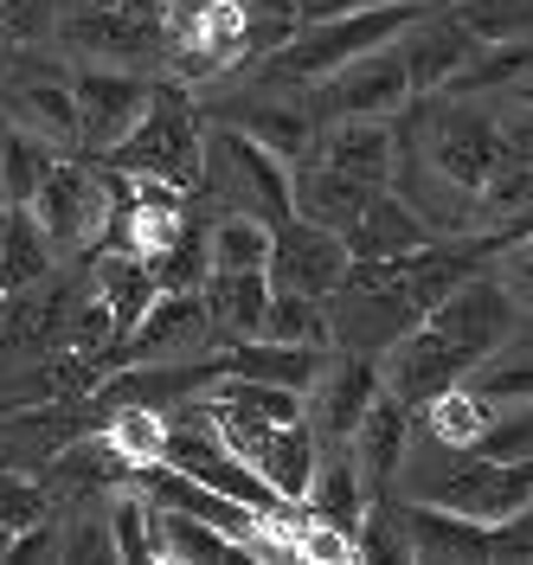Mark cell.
<instances>
[{
	"label": "cell",
	"instance_id": "cell-30",
	"mask_svg": "<svg viewBox=\"0 0 533 565\" xmlns=\"http://www.w3.org/2000/svg\"><path fill=\"white\" fill-rule=\"evenodd\" d=\"M206 250H213V270H264L270 225L250 218V212H218L213 225H206Z\"/></svg>",
	"mask_w": 533,
	"mask_h": 565
},
{
	"label": "cell",
	"instance_id": "cell-39",
	"mask_svg": "<svg viewBox=\"0 0 533 565\" xmlns=\"http://www.w3.org/2000/svg\"><path fill=\"white\" fill-rule=\"evenodd\" d=\"M245 13V39L250 52H277L289 33H296V0H232Z\"/></svg>",
	"mask_w": 533,
	"mask_h": 565
},
{
	"label": "cell",
	"instance_id": "cell-40",
	"mask_svg": "<svg viewBox=\"0 0 533 565\" xmlns=\"http://www.w3.org/2000/svg\"><path fill=\"white\" fill-rule=\"evenodd\" d=\"M122 334H116V316L104 309V296L97 302H84L77 309V321H72V353L84 360V366H104V353L116 348Z\"/></svg>",
	"mask_w": 533,
	"mask_h": 565
},
{
	"label": "cell",
	"instance_id": "cell-48",
	"mask_svg": "<svg viewBox=\"0 0 533 565\" xmlns=\"http://www.w3.org/2000/svg\"><path fill=\"white\" fill-rule=\"evenodd\" d=\"M7 553H13V527H0V559H7Z\"/></svg>",
	"mask_w": 533,
	"mask_h": 565
},
{
	"label": "cell",
	"instance_id": "cell-34",
	"mask_svg": "<svg viewBox=\"0 0 533 565\" xmlns=\"http://www.w3.org/2000/svg\"><path fill=\"white\" fill-rule=\"evenodd\" d=\"M450 13L476 33V45H495V39H533V0H457Z\"/></svg>",
	"mask_w": 533,
	"mask_h": 565
},
{
	"label": "cell",
	"instance_id": "cell-45",
	"mask_svg": "<svg viewBox=\"0 0 533 565\" xmlns=\"http://www.w3.org/2000/svg\"><path fill=\"white\" fill-rule=\"evenodd\" d=\"M495 559H533V501L495 527Z\"/></svg>",
	"mask_w": 533,
	"mask_h": 565
},
{
	"label": "cell",
	"instance_id": "cell-26",
	"mask_svg": "<svg viewBox=\"0 0 533 565\" xmlns=\"http://www.w3.org/2000/svg\"><path fill=\"white\" fill-rule=\"evenodd\" d=\"M521 77H533V39H495V45H476L469 65L444 90L450 97H489V90H514Z\"/></svg>",
	"mask_w": 533,
	"mask_h": 565
},
{
	"label": "cell",
	"instance_id": "cell-4",
	"mask_svg": "<svg viewBox=\"0 0 533 565\" xmlns=\"http://www.w3.org/2000/svg\"><path fill=\"white\" fill-rule=\"evenodd\" d=\"M206 168H213V186L225 193L232 212H250L264 225H284L289 212V161L277 148H264L245 129H218L206 136Z\"/></svg>",
	"mask_w": 533,
	"mask_h": 565
},
{
	"label": "cell",
	"instance_id": "cell-47",
	"mask_svg": "<svg viewBox=\"0 0 533 565\" xmlns=\"http://www.w3.org/2000/svg\"><path fill=\"white\" fill-rule=\"evenodd\" d=\"M354 7H386V0H296V26H302V20H334V13H354Z\"/></svg>",
	"mask_w": 533,
	"mask_h": 565
},
{
	"label": "cell",
	"instance_id": "cell-20",
	"mask_svg": "<svg viewBox=\"0 0 533 565\" xmlns=\"http://www.w3.org/2000/svg\"><path fill=\"white\" fill-rule=\"evenodd\" d=\"M218 366H225V373H245V380H270V386L309 392V386L321 380V366H328V348H302V341H264V334H250V341H232Z\"/></svg>",
	"mask_w": 533,
	"mask_h": 565
},
{
	"label": "cell",
	"instance_id": "cell-7",
	"mask_svg": "<svg viewBox=\"0 0 533 565\" xmlns=\"http://www.w3.org/2000/svg\"><path fill=\"white\" fill-rule=\"evenodd\" d=\"M213 341V321H206V302L200 289H154L136 328L104 353V366H168V360H186Z\"/></svg>",
	"mask_w": 533,
	"mask_h": 565
},
{
	"label": "cell",
	"instance_id": "cell-49",
	"mask_svg": "<svg viewBox=\"0 0 533 565\" xmlns=\"http://www.w3.org/2000/svg\"><path fill=\"white\" fill-rule=\"evenodd\" d=\"M514 90H521V104H533V77H521V84H514Z\"/></svg>",
	"mask_w": 533,
	"mask_h": 565
},
{
	"label": "cell",
	"instance_id": "cell-31",
	"mask_svg": "<svg viewBox=\"0 0 533 565\" xmlns=\"http://www.w3.org/2000/svg\"><path fill=\"white\" fill-rule=\"evenodd\" d=\"M206 270H213V250H206V225H180L168 245L148 257V277H154V289H200L206 282Z\"/></svg>",
	"mask_w": 533,
	"mask_h": 565
},
{
	"label": "cell",
	"instance_id": "cell-50",
	"mask_svg": "<svg viewBox=\"0 0 533 565\" xmlns=\"http://www.w3.org/2000/svg\"><path fill=\"white\" fill-rule=\"evenodd\" d=\"M0 58H7V33H0Z\"/></svg>",
	"mask_w": 533,
	"mask_h": 565
},
{
	"label": "cell",
	"instance_id": "cell-19",
	"mask_svg": "<svg viewBox=\"0 0 533 565\" xmlns=\"http://www.w3.org/2000/svg\"><path fill=\"white\" fill-rule=\"evenodd\" d=\"M341 238H348V257H405V250H418L430 238V225L405 206L392 186H380V193L354 212V225H348Z\"/></svg>",
	"mask_w": 533,
	"mask_h": 565
},
{
	"label": "cell",
	"instance_id": "cell-14",
	"mask_svg": "<svg viewBox=\"0 0 533 565\" xmlns=\"http://www.w3.org/2000/svg\"><path fill=\"white\" fill-rule=\"evenodd\" d=\"M122 482H136V494H148L154 508H174V514H193V521H206V527L232 533L238 546L270 521V514H257V508H245V501H232V494H218V489H206V482H193V476H180V469H168V462H136Z\"/></svg>",
	"mask_w": 533,
	"mask_h": 565
},
{
	"label": "cell",
	"instance_id": "cell-11",
	"mask_svg": "<svg viewBox=\"0 0 533 565\" xmlns=\"http://www.w3.org/2000/svg\"><path fill=\"white\" fill-rule=\"evenodd\" d=\"M373 392H380V360L373 353L354 348L321 366V380L302 392V424L316 430V450H348V437H354L360 412L373 405Z\"/></svg>",
	"mask_w": 533,
	"mask_h": 565
},
{
	"label": "cell",
	"instance_id": "cell-13",
	"mask_svg": "<svg viewBox=\"0 0 533 565\" xmlns=\"http://www.w3.org/2000/svg\"><path fill=\"white\" fill-rule=\"evenodd\" d=\"M65 39H72V52L97 58V65H142L154 52H168V33H161L154 13H129V7H104V0L72 7Z\"/></svg>",
	"mask_w": 533,
	"mask_h": 565
},
{
	"label": "cell",
	"instance_id": "cell-38",
	"mask_svg": "<svg viewBox=\"0 0 533 565\" xmlns=\"http://www.w3.org/2000/svg\"><path fill=\"white\" fill-rule=\"evenodd\" d=\"M469 392L476 398H489V405H521V398H533V353H521V360H501V366H476V380H469Z\"/></svg>",
	"mask_w": 533,
	"mask_h": 565
},
{
	"label": "cell",
	"instance_id": "cell-1",
	"mask_svg": "<svg viewBox=\"0 0 533 565\" xmlns=\"http://www.w3.org/2000/svg\"><path fill=\"white\" fill-rule=\"evenodd\" d=\"M104 161L136 180H161L174 193L206 186V136H200V116L186 104V90L180 84H154L142 116H136V129L116 141Z\"/></svg>",
	"mask_w": 533,
	"mask_h": 565
},
{
	"label": "cell",
	"instance_id": "cell-42",
	"mask_svg": "<svg viewBox=\"0 0 533 565\" xmlns=\"http://www.w3.org/2000/svg\"><path fill=\"white\" fill-rule=\"evenodd\" d=\"M45 489L39 482H20V476H0V527H33V521H45Z\"/></svg>",
	"mask_w": 533,
	"mask_h": 565
},
{
	"label": "cell",
	"instance_id": "cell-24",
	"mask_svg": "<svg viewBox=\"0 0 533 565\" xmlns=\"http://www.w3.org/2000/svg\"><path fill=\"white\" fill-rule=\"evenodd\" d=\"M52 257H58V250L45 245V232H39L33 212H26V206L0 212V289H7V296L39 289L45 270H52Z\"/></svg>",
	"mask_w": 533,
	"mask_h": 565
},
{
	"label": "cell",
	"instance_id": "cell-22",
	"mask_svg": "<svg viewBox=\"0 0 533 565\" xmlns=\"http://www.w3.org/2000/svg\"><path fill=\"white\" fill-rule=\"evenodd\" d=\"M302 508L321 514L328 527L360 533V521H366V482H360V469H354L348 450H321L316 457V482L302 494Z\"/></svg>",
	"mask_w": 533,
	"mask_h": 565
},
{
	"label": "cell",
	"instance_id": "cell-21",
	"mask_svg": "<svg viewBox=\"0 0 533 565\" xmlns=\"http://www.w3.org/2000/svg\"><path fill=\"white\" fill-rule=\"evenodd\" d=\"M405 405L392 398L386 386L373 392V405L360 412L354 437H348V457H354L360 482H366V494L380 489V482H392V469H398V457H405Z\"/></svg>",
	"mask_w": 533,
	"mask_h": 565
},
{
	"label": "cell",
	"instance_id": "cell-16",
	"mask_svg": "<svg viewBox=\"0 0 533 565\" xmlns=\"http://www.w3.org/2000/svg\"><path fill=\"white\" fill-rule=\"evenodd\" d=\"M405 553L412 559H430V565H482L495 559V527H482V521H469V514H450V508H412L405 514Z\"/></svg>",
	"mask_w": 533,
	"mask_h": 565
},
{
	"label": "cell",
	"instance_id": "cell-36",
	"mask_svg": "<svg viewBox=\"0 0 533 565\" xmlns=\"http://www.w3.org/2000/svg\"><path fill=\"white\" fill-rule=\"evenodd\" d=\"M425 418H430V430H437L444 444H462V450H469V444H476V430L495 418V405H489V398H476L469 386H450V392H437V398L425 405Z\"/></svg>",
	"mask_w": 533,
	"mask_h": 565
},
{
	"label": "cell",
	"instance_id": "cell-25",
	"mask_svg": "<svg viewBox=\"0 0 533 565\" xmlns=\"http://www.w3.org/2000/svg\"><path fill=\"white\" fill-rule=\"evenodd\" d=\"M154 559L174 565H218V559H245V546L232 533L206 527L193 514H174V508H154Z\"/></svg>",
	"mask_w": 533,
	"mask_h": 565
},
{
	"label": "cell",
	"instance_id": "cell-41",
	"mask_svg": "<svg viewBox=\"0 0 533 565\" xmlns=\"http://www.w3.org/2000/svg\"><path fill=\"white\" fill-rule=\"evenodd\" d=\"M52 476H77V482H109V476H129V462L116 457V444L97 437V444H72L65 457L52 462Z\"/></svg>",
	"mask_w": 533,
	"mask_h": 565
},
{
	"label": "cell",
	"instance_id": "cell-27",
	"mask_svg": "<svg viewBox=\"0 0 533 565\" xmlns=\"http://www.w3.org/2000/svg\"><path fill=\"white\" fill-rule=\"evenodd\" d=\"M97 296H104V309L116 316V334H129L136 316L154 302V277H148V264L136 257V250L109 245L104 257H97Z\"/></svg>",
	"mask_w": 533,
	"mask_h": 565
},
{
	"label": "cell",
	"instance_id": "cell-32",
	"mask_svg": "<svg viewBox=\"0 0 533 565\" xmlns=\"http://www.w3.org/2000/svg\"><path fill=\"white\" fill-rule=\"evenodd\" d=\"M52 168V141H39L33 129H13L0 141V200L7 206H26L39 193V180Z\"/></svg>",
	"mask_w": 533,
	"mask_h": 565
},
{
	"label": "cell",
	"instance_id": "cell-15",
	"mask_svg": "<svg viewBox=\"0 0 533 565\" xmlns=\"http://www.w3.org/2000/svg\"><path fill=\"white\" fill-rule=\"evenodd\" d=\"M398 45V58H405V77H412V90H444L462 65H469V52H476V33L462 26L457 13H412L405 20V33L392 39Z\"/></svg>",
	"mask_w": 533,
	"mask_h": 565
},
{
	"label": "cell",
	"instance_id": "cell-8",
	"mask_svg": "<svg viewBox=\"0 0 533 565\" xmlns=\"http://www.w3.org/2000/svg\"><path fill=\"white\" fill-rule=\"evenodd\" d=\"M348 238L334 225H316L302 212H289L284 225H270V257H264V277L270 289H296V296H334V282L348 277Z\"/></svg>",
	"mask_w": 533,
	"mask_h": 565
},
{
	"label": "cell",
	"instance_id": "cell-6",
	"mask_svg": "<svg viewBox=\"0 0 533 565\" xmlns=\"http://www.w3.org/2000/svg\"><path fill=\"white\" fill-rule=\"evenodd\" d=\"M495 148H501V116H489V109L469 104V97H457V104H444L430 116V141L418 154H425V168L444 186H457L462 200L476 206L482 180L495 168Z\"/></svg>",
	"mask_w": 533,
	"mask_h": 565
},
{
	"label": "cell",
	"instance_id": "cell-43",
	"mask_svg": "<svg viewBox=\"0 0 533 565\" xmlns=\"http://www.w3.org/2000/svg\"><path fill=\"white\" fill-rule=\"evenodd\" d=\"M514 245H533V206L508 212L495 232H482V238H476V250H482V257H501V250H514Z\"/></svg>",
	"mask_w": 533,
	"mask_h": 565
},
{
	"label": "cell",
	"instance_id": "cell-28",
	"mask_svg": "<svg viewBox=\"0 0 533 565\" xmlns=\"http://www.w3.org/2000/svg\"><path fill=\"white\" fill-rule=\"evenodd\" d=\"M13 109H20V122H26L39 141H52V148H77V97H72L65 77L20 84V90H13Z\"/></svg>",
	"mask_w": 533,
	"mask_h": 565
},
{
	"label": "cell",
	"instance_id": "cell-33",
	"mask_svg": "<svg viewBox=\"0 0 533 565\" xmlns=\"http://www.w3.org/2000/svg\"><path fill=\"white\" fill-rule=\"evenodd\" d=\"M104 437L116 444V457L129 462V469H136V462H161V437H168V418H161L154 405H142V398H122Z\"/></svg>",
	"mask_w": 533,
	"mask_h": 565
},
{
	"label": "cell",
	"instance_id": "cell-35",
	"mask_svg": "<svg viewBox=\"0 0 533 565\" xmlns=\"http://www.w3.org/2000/svg\"><path fill=\"white\" fill-rule=\"evenodd\" d=\"M476 457H508V462H533V398L521 405H495V418L476 430L469 444Z\"/></svg>",
	"mask_w": 533,
	"mask_h": 565
},
{
	"label": "cell",
	"instance_id": "cell-23",
	"mask_svg": "<svg viewBox=\"0 0 533 565\" xmlns=\"http://www.w3.org/2000/svg\"><path fill=\"white\" fill-rule=\"evenodd\" d=\"M232 129H245V136H257L264 148H277L284 161H302L309 141H316V104H284L277 84H270V97H250V104L232 116Z\"/></svg>",
	"mask_w": 533,
	"mask_h": 565
},
{
	"label": "cell",
	"instance_id": "cell-18",
	"mask_svg": "<svg viewBox=\"0 0 533 565\" xmlns=\"http://www.w3.org/2000/svg\"><path fill=\"white\" fill-rule=\"evenodd\" d=\"M200 302H206V321H213V334L225 348L250 341L264 328V309H270V277L264 270H206Z\"/></svg>",
	"mask_w": 533,
	"mask_h": 565
},
{
	"label": "cell",
	"instance_id": "cell-46",
	"mask_svg": "<svg viewBox=\"0 0 533 565\" xmlns=\"http://www.w3.org/2000/svg\"><path fill=\"white\" fill-rule=\"evenodd\" d=\"M501 257H508V264H501V282L533 302V245H514V250H501Z\"/></svg>",
	"mask_w": 533,
	"mask_h": 565
},
{
	"label": "cell",
	"instance_id": "cell-10",
	"mask_svg": "<svg viewBox=\"0 0 533 565\" xmlns=\"http://www.w3.org/2000/svg\"><path fill=\"white\" fill-rule=\"evenodd\" d=\"M148 90L129 65H90L72 77V97H77V148L90 154V161H104L116 141L136 129V116H142Z\"/></svg>",
	"mask_w": 533,
	"mask_h": 565
},
{
	"label": "cell",
	"instance_id": "cell-29",
	"mask_svg": "<svg viewBox=\"0 0 533 565\" xmlns=\"http://www.w3.org/2000/svg\"><path fill=\"white\" fill-rule=\"evenodd\" d=\"M264 341H302V348H328L334 328H328V302L321 296H296V289H270V309H264Z\"/></svg>",
	"mask_w": 533,
	"mask_h": 565
},
{
	"label": "cell",
	"instance_id": "cell-37",
	"mask_svg": "<svg viewBox=\"0 0 533 565\" xmlns=\"http://www.w3.org/2000/svg\"><path fill=\"white\" fill-rule=\"evenodd\" d=\"M109 546H116V559H129V565L154 559V501H148V494H122V501H116V514H109Z\"/></svg>",
	"mask_w": 533,
	"mask_h": 565
},
{
	"label": "cell",
	"instance_id": "cell-44",
	"mask_svg": "<svg viewBox=\"0 0 533 565\" xmlns=\"http://www.w3.org/2000/svg\"><path fill=\"white\" fill-rule=\"evenodd\" d=\"M501 148H508V154L521 161V174L533 180V104H521L508 122H501Z\"/></svg>",
	"mask_w": 533,
	"mask_h": 565
},
{
	"label": "cell",
	"instance_id": "cell-5",
	"mask_svg": "<svg viewBox=\"0 0 533 565\" xmlns=\"http://www.w3.org/2000/svg\"><path fill=\"white\" fill-rule=\"evenodd\" d=\"M26 212L39 218L45 245L52 250H104L109 232V186L97 168H77V161H52L39 193L26 200Z\"/></svg>",
	"mask_w": 533,
	"mask_h": 565
},
{
	"label": "cell",
	"instance_id": "cell-3",
	"mask_svg": "<svg viewBox=\"0 0 533 565\" xmlns=\"http://www.w3.org/2000/svg\"><path fill=\"white\" fill-rule=\"evenodd\" d=\"M444 341V348L457 353L462 366L476 373L482 360H495L508 341H514V321H521V309H514V289L501 277H462L450 296H437L425 316H418Z\"/></svg>",
	"mask_w": 533,
	"mask_h": 565
},
{
	"label": "cell",
	"instance_id": "cell-9",
	"mask_svg": "<svg viewBox=\"0 0 533 565\" xmlns=\"http://www.w3.org/2000/svg\"><path fill=\"white\" fill-rule=\"evenodd\" d=\"M430 501L450 508V514L482 521V527H501V521H514V514L533 501V462L476 457V450H469V462H457L450 476L430 482Z\"/></svg>",
	"mask_w": 533,
	"mask_h": 565
},
{
	"label": "cell",
	"instance_id": "cell-12",
	"mask_svg": "<svg viewBox=\"0 0 533 565\" xmlns=\"http://www.w3.org/2000/svg\"><path fill=\"white\" fill-rule=\"evenodd\" d=\"M405 104H412V77H405L398 45L386 39V45H373L321 77L316 116H398Z\"/></svg>",
	"mask_w": 533,
	"mask_h": 565
},
{
	"label": "cell",
	"instance_id": "cell-2",
	"mask_svg": "<svg viewBox=\"0 0 533 565\" xmlns=\"http://www.w3.org/2000/svg\"><path fill=\"white\" fill-rule=\"evenodd\" d=\"M418 7H425V0H386V7L334 13V20H302L277 52H264V84H321L328 71H341L348 58L398 39Z\"/></svg>",
	"mask_w": 533,
	"mask_h": 565
},
{
	"label": "cell",
	"instance_id": "cell-17",
	"mask_svg": "<svg viewBox=\"0 0 533 565\" xmlns=\"http://www.w3.org/2000/svg\"><path fill=\"white\" fill-rule=\"evenodd\" d=\"M309 154H321L328 168L366 180V186H392V122L386 116H334V129L309 141Z\"/></svg>",
	"mask_w": 533,
	"mask_h": 565
}]
</instances>
